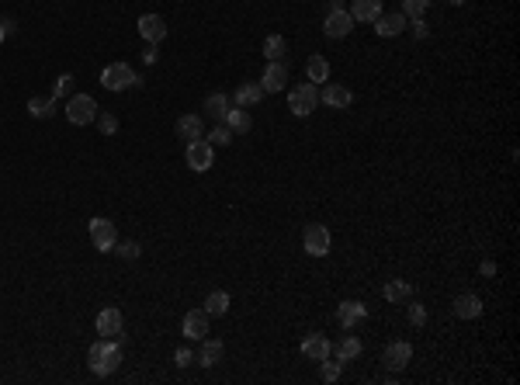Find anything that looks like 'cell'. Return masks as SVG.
Here are the masks:
<instances>
[{
    "instance_id": "cell-1",
    "label": "cell",
    "mask_w": 520,
    "mask_h": 385,
    "mask_svg": "<svg viewBox=\"0 0 520 385\" xmlns=\"http://www.w3.org/2000/svg\"><path fill=\"white\" fill-rule=\"evenodd\" d=\"M87 358H91V372L101 375V379L111 375V372H118V365H121V340L118 337H101L98 344H91Z\"/></svg>"
},
{
    "instance_id": "cell-2",
    "label": "cell",
    "mask_w": 520,
    "mask_h": 385,
    "mask_svg": "<svg viewBox=\"0 0 520 385\" xmlns=\"http://www.w3.org/2000/svg\"><path fill=\"white\" fill-rule=\"evenodd\" d=\"M315 104H319V91H315V84H299L292 94H288V111L295 115V118H306L315 111Z\"/></svg>"
},
{
    "instance_id": "cell-3",
    "label": "cell",
    "mask_w": 520,
    "mask_h": 385,
    "mask_svg": "<svg viewBox=\"0 0 520 385\" xmlns=\"http://www.w3.org/2000/svg\"><path fill=\"white\" fill-rule=\"evenodd\" d=\"M302 247H306L309 257H326L329 247H333V236H329V229L322 222H312V226H306V233H302Z\"/></svg>"
},
{
    "instance_id": "cell-4",
    "label": "cell",
    "mask_w": 520,
    "mask_h": 385,
    "mask_svg": "<svg viewBox=\"0 0 520 385\" xmlns=\"http://www.w3.org/2000/svg\"><path fill=\"white\" fill-rule=\"evenodd\" d=\"M101 84L107 91H128V87L139 84V77H135V70H132L128 63H111L101 73Z\"/></svg>"
},
{
    "instance_id": "cell-5",
    "label": "cell",
    "mask_w": 520,
    "mask_h": 385,
    "mask_svg": "<svg viewBox=\"0 0 520 385\" xmlns=\"http://www.w3.org/2000/svg\"><path fill=\"white\" fill-rule=\"evenodd\" d=\"M66 118H70L73 125H91V122L98 118V101L91 94H73L70 104H66Z\"/></svg>"
},
{
    "instance_id": "cell-6",
    "label": "cell",
    "mask_w": 520,
    "mask_h": 385,
    "mask_svg": "<svg viewBox=\"0 0 520 385\" xmlns=\"http://www.w3.org/2000/svg\"><path fill=\"white\" fill-rule=\"evenodd\" d=\"M91 243H94L101 254H111V250H114V243H118V229H114L111 219H104V215L91 219Z\"/></svg>"
},
{
    "instance_id": "cell-7",
    "label": "cell",
    "mask_w": 520,
    "mask_h": 385,
    "mask_svg": "<svg viewBox=\"0 0 520 385\" xmlns=\"http://www.w3.org/2000/svg\"><path fill=\"white\" fill-rule=\"evenodd\" d=\"M211 160H215V153H211V143L208 139H191L188 143V167L191 170L205 174L208 167H211Z\"/></svg>"
},
{
    "instance_id": "cell-8",
    "label": "cell",
    "mask_w": 520,
    "mask_h": 385,
    "mask_svg": "<svg viewBox=\"0 0 520 385\" xmlns=\"http://www.w3.org/2000/svg\"><path fill=\"white\" fill-rule=\"evenodd\" d=\"M350 28H354V17H350V10H343V7L329 10L326 21H322L326 38H343V35H350Z\"/></svg>"
},
{
    "instance_id": "cell-9",
    "label": "cell",
    "mask_w": 520,
    "mask_h": 385,
    "mask_svg": "<svg viewBox=\"0 0 520 385\" xmlns=\"http://www.w3.org/2000/svg\"><path fill=\"white\" fill-rule=\"evenodd\" d=\"M139 35H142L146 42L160 45V42L167 38V21H163L160 14H142V17H139Z\"/></svg>"
},
{
    "instance_id": "cell-10",
    "label": "cell",
    "mask_w": 520,
    "mask_h": 385,
    "mask_svg": "<svg viewBox=\"0 0 520 385\" xmlns=\"http://www.w3.org/2000/svg\"><path fill=\"white\" fill-rule=\"evenodd\" d=\"M410 361H413V347H410L406 340H396V344H389V347H385V368L403 372Z\"/></svg>"
},
{
    "instance_id": "cell-11",
    "label": "cell",
    "mask_w": 520,
    "mask_h": 385,
    "mask_svg": "<svg viewBox=\"0 0 520 385\" xmlns=\"http://www.w3.org/2000/svg\"><path fill=\"white\" fill-rule=\"evenodd\" d=\"M285 84H288V70H285V63H267V70H264V77H260L264 94H278Z\"/></svg>"
},
{
    "instance_id": "cell-12",
    "label": "cell",
    "mask_w": 520,
    "mask_h": 385,
    "mask_svg": "<svg viewBox=\"0 0 520 385\" xmlns=\"http://www.w3.org/2000/svg\"><path fill=\"white\" fill-rule=\"evenodd\" d=\"M364 316H368V309H364L361 302H340V305H336V323H340L343 330H354L357 323H364Z\"/></svg>"
},
{
    "instance_id": "cell-13",
    "label": "cell",
    "mask_w": 520,
    "mask_h": 385,
    "mask_svg": "<svg viewBox=\"0 0 520 385\" xmlns=\"http://www.w3.org/2000/svg\"><path fill=\"white\" fill-rule=\"evenodd\" d=\"M184 337L188 340H205L208 337V312L205 309H191L184 316Z\"/></svg>"
},
{
    "instance_id": "cell-14",
    "label": "cell",
    "mask_w": 520,
    "mask_h": 385,
    "mask_svg": "<svg viewBox=\"0 0 520 385\" xmlns=\"http://www.w3.org/2000/svg\"><path fill=\"white\" fill-rule=\"evenodd\" d=\"M302 354H306L309 361H326V358L333 354V344H329L322 333H309V337L302 340Z\"/></svg>"
},
{
    "instance_id": "cell-15",
    "label": "cell",
    "mask_w": 520,
    "mask_h": 385,
    "mask_svg": "<svg viewBox=\"0 0 520 385\" xmlns=\"http://www.w3.org/2000/svg\"><path fill=\"white\" fill-rule=\"evenodd\" d=\"M406 21H410V17H406L403 10H399V14H378V17H375V31H378L382 38H396V35L406 28Z\"/></svg>"
},
{
    "instance_id": "cell-16",
    "label": "cell",
    "mask_w": 520,
    "mask_h": 385,
    "mask_svg": "<svg viewBox=\"0 0 520 385\" xmlns=\"http://www.w3.org/2000/svg\"><path fill=\"white\" fill-rule=\"evenodd\" d=\"M451 309H454L458 319H475V316H482V302H479V295H472V291L458 295V298L451 302Z\"/></svg>"
},
{
    "instance_id": "cell-17",
    "label": "cell",
    "mask_w": 520,
    "mask_h": 385,
    "mask_svg": "<svg viewBox=\"0 0 520 385\" xmlns=\"http://www.w3.org/2000/svg\"><path fill=\"white\" fill-rule=\"evenodd\" d=\"M98 333L101 337H118L121 333V312L114 305H104L98 312Z\"/></svg>"
},
{
    "instance_id": "cell-18",
    "label": "cell",
    "mask_w": 520,
    "mask_h": 385,
    "mask_svg": "<svg viewBox=\"0 0 520 385\" xmlns=\"http://www.w3.org/2000/svg\"><path fill=\"white\" fill-rule=\"evenodd\" d=\"M319 101L340 111V108H350V101H354V94H350V87H343V84H326V91L319 94Z\"/></svg>"
},
{
    "instance_id": "cell-19",
    "label": "cell",
    "mask_w": 520,
    "mask_h": 385,
    "mask_svg": "<svg viewBox=\"0 0 520 385\" xmlns=\"http://www.w3.org/2000/svg\"><path fill=\"white\" fill-rule=\"evenodd\" d=\"M222 122H225V125L232 129V136H243V132H250V125H253L250 111H246V108H239V104H236V108H229Z\"/></svg>"
},
{
    "instance_id": "cell-20",
    "label": "cell",
    "mask_w": 520,
    "mask_h": 385,
    "mask_svg": "<svg viewBox=\"0 0 520 385\" xmlns=\"http://www.w3.org/2000/svg\"><path fill=\"white\" fill-rule=\"evenodd\" d=\"M222 351H225V347H222V340H202V351H198V365H202V368H215V365H218V361H222Z\"/></svg>"
},
{
    "instance_id": "cell-21",
    "label": "cell",
    "mask_w": 520,
    "mask_h": 385,
    "mask_svg": "<svg viewBox=\"0 0 520 385\" xmlns=\"http://www.w3.org/2000/svg\"><path fill=\"white\" fill-rule=\"evenodd\" d=\"M357 354H361V340H357L354 333H347L343 340H336V347H333L329 358H336V361H354Z\"/></svg>"
},
{
    "instance_id": "cell-22",
    "label": "cell",
    "mask_w": 520,
    "mask_h": 385,
    "mask_svg": "<svg viewBox=\"0 0 520 385\" xmlns=\"http://www.w3.org/2000/svg\"><path fill=\"white\" fill-rule=\"evenodd\" d=\"M382 14V0H354L350 3V17L354 21H375Z\"/></svg>"
},
{
    "instance_id": "cell-23",
    "label": "cell",
    "mask_w": 520,
    "mask_h": 385,
    "mask_svg": "<svg viewBox=\"0 0 520 385\" xmlns=\"http://www.w3.org/2000/svg\"><path fill=\"white\" fill-rule=\"evenodd\" d=\"M177 136L188 139V143L191 139H202V118L198 115H181L177 118Z\"/></svg>"
},
{
    "instance_id": "cell-24",
    "label": "cell",
    "mask_w": 520,
    "mask_h": 385,
    "mask_svg": "<svg viewBox=\"0 0 520 385\" xmlns=\"http://www.w3.org/2000/svg\"><path fill=\"white\" fill-rule=\"evenodd\" d=\"M232 97H236V104H239V108H253V104L264 97V87H260V84H239Z\"/></svg>"
},
{
    "instance_id": "cell-25",
    "label": "cell",
    "mask_w": 520,
    "mask_h": 385,
    "mask_svg": "<svg viewBox=\"0 0 520 385\" xmlns=\"http://www.w3.org/2000/svg\"><path fill=\"white\" fill-rule=\"evenodd\" d=\"M285 52H288V42H285L281 35H267V38H264V56H267V63H281Z\"/></svg>"
},
{
    "instance_id": "cell-26",
    "label": "cell",
    "mask_w": 520,
    "mask_h": 385,
    "mask_svg": "<svg viewBox=\"0 0 520 385\" xmlns=\"http://www.w3.org/2000/svg\"><path fill=\"white\" fill-rule=\"evenodd\" d=\"M306 73H309V84H326V80H329V63H326V56H312Z\"/></svg>"
},
{
    "instance_id": "cell-27",
    "label": "cell",
    "mask_w": 520,
    "mask_h": 385,
    "mask_svg": "<svg viewBox=\"0 0 520 385\" xmlns=\"http://www.w3.org/2000/svg\"><path fill=\"white\" fill-rule=\"evenodd\" d=\"M28 115H31V118H49V115H56V97H31V101H28Z\"/></svg>"
},
{
    "instance_id": "cell-28",
    "label": "cell",
    "mask_w": 520,
    "mask_h": 385,
    "mask_svg": "<svg viewBox=\"0 0 520 385\" xmlns=\"http://www.w3.org/2000/svg\"><path fill=\"white\" fill-rule=\"evenodd\" d=\"M229 108H232L229 94H208L205 97V111L211 115V118H218V122L225 118V111H229Z\"/></svg>"
},
{
    "instance_id": "cell-29",
    "label": "cell",
    "mask_w": 520,
    "mask_h": 385,
    "mask_svg": "<svg viewBox=\"0 0 520 385\" xmlns=\"http://www.w3.org/2000/svg\"><path fill=\"white\" fill-rule=\"evenodd\" d=\"M410 295H413V285L403 282V278H392V282L385 285V298H389V302H406Z\"/></svg>"
},
{
    "instance_id": "cell-30",
    "label": "cell",
    "mask_w": 520,
    "mask_h": 385,
    "mask_svg": "<svg viewBox=\"0 0 520 385\" xmlns=\"http://www.w3.org/2000/svg\"><path fill=\"white\" fill-rule=\"evenodd\" d=\"M205 312L208 316H225L229 312V295L225 291H211L205 298Z\"/></svg>"
},
{
    "instance_id": "cell-31",
    "label": "cell",
    "mask_w": 520,
    "mask_h": 385,
    "mask_svg": "<svg viewBox=\"0 0 520 385\" xmlns=\"http://www.w3.org/2000/svg\"><path fill=\"white\" fill-rule=\"evenodd\" d=\"M208 143H211V146H229V143H232V129H229L225 122H222V125H215V129H211V136H208Z\"/></svg>"
},
{
    "instance_id": "cell-32",
    "label": "cell",
    "mask_w": 520,
    "mask_h": 385,
    "mask_svg": "<svg viewBox=\"0 0 520 385\" xmlns=\"http://www.w3.org/2000/svg\"><path fill=\"white\" fill-rule=\"evenodd\" d=\"M430 7V0H403V14L416 21V17H423V10Z\"/></svg>"
},
{
    "instance_id": "cell-33",
    "label": "cell",
    "mask_w": 520,
    "mask_h": 385,
    "mask_svg": "<svg viewBox=\"0 0 520 385\" xmlns=\"http://www.w3.org/2000/svg\"><path fill=\"white\" fill-rule=\"evenodd\" d=\"M114 254L121 257V261H135L142 250H139V243H132V240H125V243H114Z\"/></svg>"
},
{
    "instance_id": "cell-34",
    "label": "cell",
    "mask_w": 520,
    "mask_h": 385,
    "mask_svg": "<svg viewBox=\"0 0 520 385\" xmlns=\"http://www.w3.org/2000/svg\"><path fill=\"white\" fill-rule=\"evenodd\" d=\"M319 365H322V382H336L340 372H343V361H329V358H326V361H319Z\"/></svg>"
},
{
    "instance_id": "cell-35",
    "label": "cell",
    "mask_w": 520,
    "mask_h": 385,
    "mask_svg": "<svg viewBox=\"0 0 520 385\" xmlns=\"http://www.w3.org/2000/svg\"><path fill=\"white\" fill-rule=\"evenodd\" d=\"M70 94H73V77H70V73H63V77L56 80V87H52V97L59 101V97H70Z\"/></svg>"
},
{
    "instance_id": "cell-36",
    "label": "cell",
    "mask_w": 520,
    "mask_h": 385,
    "mask_svg": "<svg viewBox=\"0 0 520 385\" xmlns=\"http://www.w3.org/2000/svg\"><path fill=\"white\" fill-rule=\"evenodd\" d=\"M98 125H101V132L104 136H114V132H118V118H114V115H107V111H98Z\"/></svg>"
},
{
    "instance_id": "cell-37",
    "label": "cell",
    "mask_w": 520,
    "mask_h": 385,
    "mask_svg": "<svg viewBox=\"0 0 520 385\" xmlns=\"http://www.w3.org/2000/svg\"><path fill=\"white\" fill-rule=\"evenodd\" d=\"M410 323H413V326H423V323H426V309H423L419 302L410 305Z\"/></svg>"
},
{
    "instance_id": "cell-38",
    "label": "cell",
    "mask_w": 520,
    "mask_h": 385,
    "mask_svg": "<svg viewBox=\"0 0 520 385\" xmlns=\"http://www.w3.org/2000/svg\"><path fill=\"white\" fill-rule=\"evenodd\" d=\"M174 361H177V368H188V365H191L195 358H191V351H188V347H181V351L174 354Z\"/></svg>"
},
{
    "instance_id": "cell-39",
    "label": "cell",
    "mask_w": 520,
    "mask_h": 385,
    "mask_svg": "<svg viewBox=\"0 0 520 385\" xmlns=\"http://www.w3.org/2000/svg\"><path fill=\"white\" fill-rule=\"evenodd\" d=\"M410 28H413V38H426V35H430V28H426V21H423V17H416Z\"/></svg>"
},
{
    "instance_id": "cell-40",
    "label": "cell",
    "mask_w": 520,
    "mask_h": 385,
    "mask_svg": "<svg viewBox=\"0 0 520 385\" xmlns=\"http://www.w3.org/2000/svg\"><path fill=\"white\" fill-rule=\"evenodd\" d=\"M142 59H146V63H149V66H153V63H156V59H160V52H156V45H153V42H149V45H146V52H142Z\"/></svg>"
},
{
    "instance_id": "cell-41",
    "label": "cell",
    "mask_w": 520,
    "mask_h": 385,
    "mask_svg": "<svg viewBox=\"0 0 520 385\" xmlns=\"http://www.w3.org/2000/svg\"><path fill=\"white\" fill-rule=\"evenodd\" d=\"M479 271H482V278H493V275H496V264H493V261H482Z\"/></svg>"
},
{
    "instance_id": "cell-42",
    "label": "cell",
    "mask_w": 520,
    "mask_h": 385,
    "mask_svg": "<svg viewBox=\"0 0 520 385\" xmlns=\"http://www.w3.org/2000/svg\"><path fill=\"white\" fill-rule=\"evenodd\" d=\"M3 38H7V28H3V21H0V45H3Z\"/></svg>"
},
{
    "instance_id": "cell-43",
    "label": "cell",
    "mask_w": 520,
    "mask_h": 385,
    "mask_svg": "<svg viewBox=\"0 0 520 385\" xmlns=\"http://www.w3.org/2000/svg\"><path fill=\"white\" fill-rule=\"evenodd\" d=\"M447 3H454V7H461V3H465V0H447Z\"/></svg>"
}]
</instances>
